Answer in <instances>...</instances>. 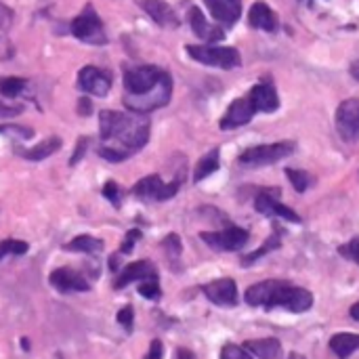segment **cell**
<instances>
[{
	"mask_svg": "<svg viewBox=\"0 0 359 359\" xmlns=\"http://www.w3.org/2000/svg\"><path fill=\"white\" fill-rule=\"evenodd\" d=\"M187 17H189V25H191L193 34H195L199 40H204V43L213 45V43H219V40L225 38V32H223L219 25L208 23V19L204 17V13L199 11L197 7H191Z\"/></svg>",
	"mask_w": 359,
	"mask_h": 359,
	"instance_id": "cell-17",
	"label": "cell"
},
{
	"mask_svg": "<svg viewBox=\"0 0 359 359\" xmlns=\"http://www.w3.org/2000/svg\"><path fill=\"white\" fill-rule=\"evenodd\" d=\"M219 157H221L219 147H215V149H210L202 160H199L197 166H195V173H193V183L204 181L206 177H210L213 173H217V171H219V164H221Z\"/></svg>",
	"mask_w": 359,
	"mask_h": 359,
	"instance_id": "cell-26",
	"label": "cell"
},
{
	"mask_svg": "<svg viewBox=\"0 0 359 359\" xmlns=\"http://www.w3.org/2000/svg\"><path fill=\"white\" fill-rule=\"evenodd\" d=\"M221 359H252V357H250V353L244 347H237L233 342H227L221 349Z\"/></svg>",
	"mask_w": 359,
	"mask_h": 359,
	"instance_id": "cell-34",
	"label": "cell"
},
{
	"mask_svg": "<svg viewBox=\"0 0 359 359\" xmlns=\"http://www.w3.org/2000/svg\"><path fill=\"white\" fill-rule=\"evenodd\" d=\"M139 7L160 25V28H168L175 30L179 28V15L175 13V9L164 3V0H139Z\"/></svg>",
	"mask_w": 359,
	"mask_h": 359,
	"instance_id": "cell-16",
	"label": "cell"
},
{
	"mask_svg": "<svg viewBox=\"0 0 359 359\" xmlns=\"http://www.w3.org/2000/svg\"><path fill=\"white\" fill-rule=\"evenodd\" d=\"M187 55L199 63L221 67V69H233L239 67L242 57L233 47H215V45H187Z\"/></svg>",
	"mask_w": 359,
	"mask_h": 359,
	"instance_id": "cell-5",
	"label": "cell"
},
{
	"mask_svg": "<svg viewBox=\"0 0 359 359\" xmlns=\"http://www.w3.org/2000/svg\"><path fill=\"white\" fill-rule=\"evenodd\" d=\"M336 131L345 141H359V99H345L336 109Z\"/></svg>",
	"mask_w": 359,
	"mask_h": 359,
	"instance_id": "cell-9",
	"label": "cell"
},
{
	"mask_svg": "<svg viewBox=\"0 0 359 359\" xmlns=\"http://www.w3.org/2000/svg\"><path fill=\"white\" fill-rule=\"evenodd\" d=\"M91 109H93V107H91V101H89V99H85V97L80 99V103H78V111H80V113H83V116H89Z\"/></svg>",
	"mask_w": 359,
	"mask_h": 359,
	"instance_id": "cell-42",
	"label": "cell"
},
{
	"mask_svg": "<svg viewBox=\"0 0 359 359\" xmlns=\"http://www.w3.org/2000/svg\"><path fill=\"white\" fill-rule=\"evenodd\" d=\"M141 239V231L139 229H131V231H127V237H124V242H122V246H120V254H131L133 252V248H135V244Z\"/></svg>",
	"mask_w": 359,
	"mask_h": 359,
	"instance_id": "cell-37",
	"label": "cell"
},
{
	"mask_svg": "<svg viewBox=\"0 0 359 359\" xmlns=\"http://www.w3.org/2000/svg\"><path fill=\"white\" fill-rule=\"evenodd\" d=\"M199 237H202V242H206L213 250L237 252L248 244L250 233L242 227L229 225L227 229H221V231H202L199 233Z\"/></svg>",
	"mask_w": 359,
	"mask_h": 359,
	"instance_id": "cell-8",
	"label": "cell"
},
{
	"mask_svg": "<svg viewBox=\"0 0 359 359\" xmlns=\"http://www.w3.org/2000/svg\"><path fill=\"white\" fill-rule=\"evenodd\" d=\"M78 89L95 97H105L111 89V74L95 65H87L78 72Z\"/></svg>",
	"mask_w": 359,
	"mask_h": 359,
	"instance_id": "cell-10",
	"label": "cell"
},
{
	"mask_svg": "<svg viewBox=\"0 0 359 359\" xmlns=\"http://www.w3.org/2000/svg\"><path fill=\"white\" fill-rule=\"evenodd\" d=\"M359 349V334L353 332H338L330 338V351L338 357V359H347L351 357L355 351Z\"/></svg>",
	"mask_w": 359,
	"mask_h": 359,
	"instance_id": "cell-22",
	"label": "cell"
},
{
	"mask_svg": "<svg viewBox=\"0 0 359 359\" xmlns=\"http://www.w3.org/2000/svg\"><path fill=\"white\" fill-rule=\"evenodd\" d=\"M215 21L223 25H233L242 15V0H204Z\"/></svg>",
	"mask_w": 359,
	"mask_h": 359,
	"instance_id": "cell-19",
	"label": "cell"
},
{
	"mask_svg": "<svg viewBox=\"0 0 359 359\" xmlns=\"http://www.w3.org/2000/svg\"><path fill=\"white\" fill-rule=\"evenodd\" d=\"M286 177L290 179L294 191L298 193H305L311 185V175L305 173V171H296V168H286Z\"/></svg>",
	"mask_w": 359,
	"mask_h": 359,
	"instance_id": "cell-30",
	"label": "cell"
},
{
	"mask_svg": "<svg viewBox=\"0 0 359 359\" xmlns=\"http://www.w3.org/2000/svg\"><path fill=\"white\" fill-rule=\"evenodd\" d=\"M179 189H181V177L171 183H164L160 179V175H149L143 177L139 183H135L131 193L143 199V202H166V199L177 195Z\"/></svg>",
	"mask_w": 359,
	"mask_h": 359,
	"instance_id": "cell-7",
	"label": "cell"
},
{
	"mask_svg": "<svg viewBox=\"0 0 359 359\" xmlns=\"http://www.w3.org/2000/svg\"><path fill=\"white\" fill-rule=\"evenodd\" d=\"M109 269H111V271L118 269V254H111V259H109Z\"/></svg>",
	"mask_w": 359,
	"mask_h": 359,
	"instance_id": "cell-46",
	"label": "cell"
},
{
	"mask_svg": "<svg viewBox=\"0 0 359 359\" xmlns=\"http://www.w3.org/2000/svg\"><path fill=\"white\" fill-rule=\"evenodd\" d=\"M177 359H195V355H193L189 349H183V347H181V349L177 351Z\"/></svg>",
	"mask_w": 359,
	"mask_h": 359,
	"instance_id": "cell-43",
	"label": "cell"
},
{
	"mask_svg": "<svg viewBox=\"0 0 359 359\" xmlns=\"http://www.w3.org/2000/svg\"><path fill=\"white\" fill-rule=\"evenodd\" d=\"M296 149L294 141H279V143H269V145H254L244 149L237 155V164L244 168H263L269 164H275L279 160L292 155Z\"/></svg>",
	"mask_w": 359,
	"mask_h": 359,
	"instance_id": "cell-4",
	"label": "cell"
},
{
	"mask_svg": "<svg viewBox=\"0 0 359 359\" xmlns=\"http://www.w3.org/2000/svg\"><path fill=\"white\" fill-rule=\"evenodd\" d=\"M275 193H279V189H263V191L254 197V208H257V213L267 215V217H279V219L290 221V223H301V217H298L292 208H288V206H284V204L277 202Z\"/></svg>",
	"mask_w": 359,
	"mask_h": 359,
	"instance_id": "cell-13",
	"label": "cell"
},
{
	"mask_svg": "<svg viewBox=\"0 0 359 359\" xmlns=\"http://www.w3.org/2000/svg\"><path fill=\"white\" fill-rule=\"evenodd\" d=\"M25 87H28V80L25 78H17V76L0 78V95L7 97V99H15Z\"/></svg>",
	"mask_w": 359,
	"mask_h": 359,
	"instance_id": "cell-27",
	"label": "cell"
},
{
	"mask_svg": "<svg viewBox=\"0 0 359 359\" xmlns=\"http://www.w3.org/2000/svg\"><path fill=\"white\" fill-rule=\"evenodd\" d=\"M338 254L359 265V237H353L351 242L338 246Z\"/></svg>",
	"mask_w": 359,
	"mask_h": 359,
	"instance_id": "cell-35",
	"label": "cell"
},
{
	"mask_svg": "<svg viewBox=\"0 0 359 359\" xmlns=\"http://www.w3.org/2000/svg\"><path fill=\"white\" fill-rule=\"evenodd\" d=\"M49 284L55 290L63 292V294H69V292H89L91 290L89 279L83 273H80V271L72 269V267H59V269H55L49 275Z\"/></svg>",
	"mask_w": 359,
	"mask_h": 359,
	"instance_id": "cell-11",
	"label": "cell"
},
{
	"mask_svg": "<svg viewBox=\"0 0 359 359\" xmlns=\"http://www.w3.org/2000/svg\"><path fill=\"white\" fill-rule=\"evenodd\" d=\"M0 135L5 137H17V139H32L34 131L28 127H19V124H3L0 127Z\"/></svg>",
	"mask_w": 359,
	"mask_h": 359,
	"instance_id": "cell-33",
	"label": "cell"
},
{
	"mask_svg": "<svg viewBox=\"0 0 359 359\" xmlns=\"http://www.w3.org/2000/svg\"><path fill=\"white\" fill-rule=\"evenodd\" d=\"M288 359H307V357H303L301 353H290V357Z\"/></svg>",
	"mask_w": 359,
	"mask_h": 359,
	"instance_id": "cell-47",
	"label": "cell"
},
{
	"mask_svg": "<svg viewBox=\"0 0 359 359\" xmlns=\"http://www.w3.org/2000/svg\"><path fill=\"white\" fill-rule=\"evenodd\" d=\"M28 250H30V246H28V242H23V239H3V242H0V261L9 254L23 257Z\"/></svg>",
	"mask_w": 359,
	"mask_h": 359,
	"instance_id": "cell-28",
	"label": "cell"
},
{
	"mask_svg": "<svg viewBox=\"0 0 359 359\" xmlns=\"http://www.w3.org/2000/svg\"><path fill=\"white\" fill-rule=\"evenodd\" d=\"M69 30L78 40H83V43H87V45H97V47L107 45V34H105L103 21L97 15L93 5L85 7V11L72 21Z\"/></svg>",
	"mask_w": 359,
	"mask_h": 359,
	"instance_id": "cell-6",
	"label": "cell"
},
{
	"mask_svg": "<svg viewBox=\"0 0 359 359\" xmlns=\"http://www.w3.org/2000/svg\"><path fill=\"white\" fill-rule=\"evenodd\" d=\"M101 193L109 199V204L113 208H120L122 206V189H120V185L116 181H107L101 189Z\"/></svg>",
	"mask_w": 359,
	"mask_h": 359,
	"instance_id": "cell-32",
	"label": "cell"
},
{
	"mask_svg": "<svg viewBox=\"0 0 359 359\" xmlns=\"http://www.w3.org/2000/svg\"><path fill=\"white\" fill-rule=\"evenodd\" d=\"M59 149H61V139L59 137H49L45 141H40L38 145H34V147L19 149V155L25 157V160H32V162H40V160L49 157L51 153H55Z\"/></svg>",
	"mask_w": 359,
	"mask_h": 359,
	"instance_id": "cell-23",
	"label": "cell"
},
{
	"mask_svg": "<svg viewBox=\"0 0 359 359\" xmlns=\"http://www.w3.org/2000/svg\"><path fill=\"white\" fill-rule=\"evenodd\" d=\"M139 294L145 296V298H149V301H160V296H162V290H160L157 277L143 279V282L139 284Z\"/></svg>",
	"mask_w": 359,
	"mask_h": 359,
	"instance_id": "cell-31",
	"label": "cell"
},
{
	"mask_svg": "<svg viewBox=\"0 0 359 359\" xmlns=\"http://www.w3.org/2000/svg\"><path fill=\"white\" fill-rule=\"evenodd\" d=\"M298 3H305V5H311V0H298Z\"/></svg>",
	"mask_w": 359,
	"mask_h": 359,
	"instance_id": "cell-49",
	"label": "cell"
},
{
	"mask_svg": "<svg viewBox=\"0 0 359 359\" xmlns=\"http://www.w3.org/2000/svg\"><path fill=\"white\" fill-rule=\"evenodd\" d=\"M116 319H118V324H120V326H124V330H127V332H133V324H135V311H133V307H131V305H127L124 309H120V311H118V315H116Z\"/></svg>",
	"mask_w": 359,
	"mask_h": 359,
	"instance_id": "cell-36",
	"label": "cell"
},
{
	"mask_svg": "<svg viewBox=\"0 0 359 359\" xmlns=\"http://www.w3.org/2000/svg\"><path fill=\"white\" fill-rule=\"evenodd\" d=\"M173 95V78L157 65H135L124 72V105L135 113L164 107Z\"/></svg>",
	"mask_w": 359,
	"mask_h": 359,
	"instance_id": "cell-1",
	"label": "cell"
},
{
	"mask_svg": "<svg viewBox=\"0 0 359 359\" xmlns=\"http://www.w3.org/2000/svg\"><path fill=\"white\" fill-rule=\"evenodd\" d=\"M244 301L250 307L271 309H288L292 313H305L313 307V294L307 288L294 286L284 279H265V282L252 284L244 292Z\"/></svg>",
	"mask_w": 359,
	"mask_h": 359,
	"instance_id": "cell-3",
	"label": "cell"
},
{
	"mask_svg": "<svg viewBox=\"0 0 359 359\" xmlns=\"http://www.w3.org/2000/svg\"><path fill=\"white\" fill-rule=\"evenodd\" d=\"M248 23L254 30H265V32H275L277 30V15L271 11L267 3H254L248 11Z\"/></svg>",
	"mask_w": 359,
	"mask_h": 359,
	"instance_id": "cell-20",
	"label": "cell"
},
{
	"mask_svg": "<svg viewBox=\"0 0 359 359\" xmlns=\"http://www.w3.org/2000/svg\"><path fill=\"white\" fill-rule=\"evenodd\" d=\"M162 355H164L162 340L153 338V340H151V345H149V351H147V355H145V359H162Z\"/></svg>",
	"mask_w": 359,
	"mask_h": 359,
	"instance_id": "cell-39",
	"label": "cell"
},
{
	"mask_svg": "<svg viewBox=\"0 0 359 359\" xmlns=\"http://www.w3.org/2000/svg\"><path fill=\"white\" fill-rule=\"evenodd\" d=\"M23 111V105H7L0 101V118H13Z\"/></svg>",
	"mask_w": 359,
	"mask_h": 359,
	"instance_id": "cell-40",
	"label": "cell"
},
{
	"mask_svg": "<svg viewBox=\"0 0 359 359\" xmlns=\"http://www.w3.org/2000/svg\"><path fill=\"white\" fill-rule=\"evenodd\" d=\"M248 97L252 99L257 111H263V113H271L279 107V97H277V91L273 87L271 80H261V83H257Z\"/></svg>",
	"mask_w": 359,
	"mask_h": 359,
	"instance_id": "cell-18",
	"label": "cell"
},
{
	"mask_svg": "<svg viewBox=\"0 0 359 359\" xmlns=\"http://www.w3.org/2000/svg\"><path fill=\"white\" fill-rule=\"evenodd\" d=\"M151 122L147 113H120L103 109L99 113V137L105 147H113L131 157L149 141Z\"/></svg>",
	"mask_w": 359,
	"mask_h": 359,
	"instance_id": "cell-2",
	"label": "cell"
},
{
	"mask_svg": "<svg viewBox=\"0 0 359 359\" xmlns=\"http://www.w3.org/2000/svg\"><path fill=\"white\" fill-rule=\"evenodd\" d=\"M151 277H157L155 265L151 261H135L118 273V277L113 279V288L122 290L133 282H143V279H151Z\"/></svg>",
	"mask_w": 359,
	"mask_h": 359,
	"instance_id": "cell-15",
	"label": "cell"
},
{
	"mask_svg": "<svg viewBox=\"0 0 359 359\" xmlns=\"http://www.w3.org/2000/svg\"><path fill=\"white\" fill-rule=\"evenodd\" d=\"M162 248H164L166 257H168L173 263H177V261L181 259V250H183V246H181V237H179L177 233H168V235L162 239Z\"/></svg>",
	"mask_w": 359,
	"mask_h": 359,
	"instance_id": "cell-29",
	"label": "cell"
},
{
	"mask_svg": "<svg viewBox=\"0 0 359 359\" xmlns=\"http://www.w3.org/2000/svg\"><path fill=\"white\" fill-rule=\"evenodd\" d=\"M244 349L259 359H282V342H279L277 338L246 340Z\"/></svg>",
	"mask_w": 359,
	"mask_h": 359,
	"instance_id": "cell-21",
	"label": "cell"
},
{
	"mask_svg": "<svg viewBox=\"0 0 359 359\" xmlns=\"http://www.w3.org/2000/svg\"><path fill=\"white\" fill-rule=\"evenodd\" d=\"M349 313H351V317L355 319V322H359V303H355V305L349 309Z\"/></svg>",
	"mask_w": 359,
	"mask_h": 359,
	"instance_id": "cell-44",
	"label": "cell"
},
{
	"mask_svg": "<svg viewBox=\"0 0 359 359\" xmlns=\"http://www.w3.org/2000/svg\"><path fill=\"white\" fill-rule=\"evenodd\" d=\"M351 76L357 80V83H359V61H355L353 65H351Z\"/></svg>",
	"mask_w": 359,
	"mask_h": 359,
	"instance_id": "cell-45",
	"label": "cell"
},
{
	"mask_svg": "<svg viewBox=\"0 0 359 359\" xmlns=\"http://www.w3.org/2000/svg\"><path fill=\"white\" fill-rule=\"evenodd\" d=\"M103 239L99 237H93V235H78L74 237L72 242H67L63 246V250L67 252H85V254H95V252H101L103 250Z\"/></svg>",
	"mask_w": 359,
	"mask_h": 359,
	"instance_id": "cell-24",
	"label": "cell"
},
{
	"mask_svg": "<svg viewBox=\"0 0 359 359\" xmlns=\"http://www.w3.org/2000/svg\"><path fill=\"white\" fill-rule=\"evenodd\" d=\"M13 19H15L13 9H9L5 3H0V32H7L13 25Z\"/></svg>",
	"mask_w": 359,
	"mask_h": 359,
	"instance_id": "cell-38",
	"label": "cell"
},
{
	"mask_svg": "<svg viewBox=\"0 0 359 359\" xmlns=\"http://www.w3.org/2000/svg\"><path fill=\"white\" fill-rule=\"evenodd\" d=\"M87 143H89V139H80V141H78V145H76V153H74V157L69 160V164H72V166H76V164L80 162V157L85 155V151H87Z\"/></svg>",
	"mask_w": 359,
	"mask_h": 359,
	"instance_id": "cell-41",
	"label": "cell"
},
{
	"mask_svg": "<svg viewBox=\"0 0 359 359\" xmlns=\"http://www.w3.org/2000/svg\"><path fill=\"white\" fill-rule=\"evenodd\" d=\"M257 113V107L252 103V99L246 95V97H237L225 111V116L221 118V122L219 127L223 131H231V129H239V127H244L248 124L250 120L254 118Z\"/></svg>",
	"mask_w": 359,
	"mask_h": 359,
	"instance_id": "cell-12",
	"label": "cell"
},
{
	"mask_svg": "<svg viewBox=\"0 0 359 359\" xmlns=\"http://www.w3.org/2000/svg\"><path fill=\"white\" fill-rule=\"evenodd\" d=\"M282 235H284V231H282V229H275V231H273V233L267 237V242H265L261 248H257L254 252H250V254L242 257V265H244V267H250V265H254L259 259H263L265 254H269V252L277 250L279 246H282Z\"/></svg>",
	"mask_w": 359,
	"mask_h": 359,
	"instance_id": "cell-25",
	"label": "cell"
},
{
	"mask_svg": "<svg viewBox=\"0 0 359 359\" xmlns=\"http://www.w3.org/2000/svg\"><path fill=\"white\" fill-rule=\"evenodd\" d=\"M21 347H23V349H25V351H28V349H30V342H28V338H23V340H21Z\"/></svg>",
	"mask_w": 359,
	"mask_h": 359,
	"instance_id": "cell-48",
	"label": "cell"
},
{
	"mask_svg": "<svg viewBox=\"0 0 359 359\" xmlns=\"http://www.w3.org/2000/svg\"><path fill=\"white\" fill-rule=\"evenodd\" d=\"M204 296L219 307H235L237 305V286L231 277H221L215 282L202 286Z\"/></svg>",
	"mask_w": 359,
	"mask_h": 359,
	"instance_id": "cell-14",
	"label": "cell"
}]
</instances>
